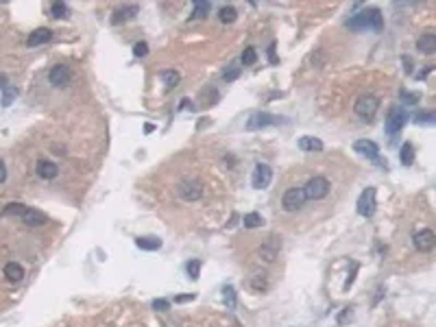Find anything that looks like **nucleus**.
Returning <instances> with one entry per match:
<instances>
[{"label": "nucleus", "mask_w": 436, "mask_h": 327, "mask_svg": "<svg viewBox=\"0 0 436 327\" xmlns=\"http://www.w3.org/2000/svg\"><path fill=\"white\" fill-rule=\"evenodd\" d=\"M347 26L358 29V31L380 33L382 29H384V18H382V11L378 9V7H369V9H362L360 13H355V16L347 22Z\"/></svg>", "instance_id": "1"}, {"label": "nucleus", "mask_w": 436, "mask_h": 327, "mask_svg": "<svg viewBox=\"0 0 436 327\" xmlns=\"http://www.w3.org/2000/svg\"><path fill=\"white\" fill-rule=\"evenodd\" d=\"M3 216H18L24 225L29 227H42L48 222V216L39 209H33V207H26L22 203H9L5 209H3Z\"/></svg>", "instance_id": "2"}, {"label": "nucleus", "mask_w": 436, "mask_h": 327, "mask_svg": "<svg viewBox=\"0 0 436 327\" xmlns=\"http://www.w3.org/2000/svg\"><path fill=\"white\" fill-rule=\"evenodd\" d=\"M329 181L325 179V177H321V175H316V177H312L306 186H303V192H306V199L308 201H321V199H325V196L329 194Z\"/></svg>", "instance_id": "3"}, {"label": "nucleus", "mask_w": 436, "mask_h": 327, "mask_svg": "<svg viewBox=\"0 0 436 327\" xmlns=\"http://www.w3.org/2000/svg\"><path fill=\"white\" fill-rule=\"evenodd\" d=\"M378 109H380V98L375 94H362L358 101L353 103V111L360 118H365V120H371V118L378 114Z\"/></svg>", "instance_id": "4"}, {"label": "nucleus", "mask_w": 436, "mask_h": 327, "mask_svg": "<svg viewBox=\"0 0 436 327\" xmlns=\"http://www.w3.org/2000/svg\"><path fill=\"white\" fill-rule=\"evenodd\" d=\"M306 192H303V188H290L283 192L281 196V205L286 212H297V209L303 207V203H306Z\"/></svg>", "instance_id": "5"}, {"label": "nucleus", "mask_w": 436, "mask_h": 327, "mask_svg": "<svg viewBox=\"0 0 436 327\" xmlns=\"http://www.w3.org/2000/svg\"><path fill=\"white\" fill-rule=\"evenodd\" d=\"M406 122H408L406 109L391 107V111H388V116H386V133L388 135H395L397 131H401V129L406 127Z\"/></svg>", "instance_id": "6"}, {"label": "nucleus", "mask_w": 436, "mask_h": 327, "mask_svg": "<svg viewBox=\"0 0 436 327\" xmlns=\"http://www.w3.org/2000/svg\"><path fill=\"white\" fill-rule=\"evenodd\" d=\"M279 122H283L279 116L266 114V111H255V114L247 120V129H249V131H257V129L273 127V124H279Z\"/></svg>", "instance_id": "7"}, {"label": "nucleus", "mask_w": 436, "mask_h": 327, "mask_svg": "<svg viewBox=\"0 0 436 327\" xmlns=\"http://www.w3.org/2000/svg\"><path fill=\"white\" fill-rule=\"evenodd\" d=\"M72 78V68L65 63H57L52 65V70L48 72V81L52 88H65Z\"/></svg>", "instance_id": "8"}, {"label": "nucleus", "mask_w": 436, "mask_h": 327, "mask_svg": "<svg viewBox=\"0 0 436 327\" xmlns=\"http://www.w3.org/2000/svg\"><path fill=\"white\" fill-rule=\"evenodd\" d=\"M270 181H273V168L268 164H257L253 170V177H251V186L255 190H264L270 186Z\"/></svg>", "instance_id": "9"}, {"label": "nucleus", "mask_w": 436, "mask_h": 327, "mask_svg": "<svg viewBox=\"0 0 436 327\" xmlns=\"http://www.w3.org/2000/svg\"><path fill=\"white\" fill-rule=\"evenodd\" d=\"M355 209H358L360 216L371 218V216L375 214V188H367L365 192L360 194L358 203H355Z\"/></svg>", "instance_id": "10"}, {"label": "nucleus", "mask_w": 436, "mask_h": 327, "mask_svg": "<svg viewBox=\"0 0 436 327\" xmlns=\"http://www.w3.org/2000/svg\"><path fill=\"white\" fill-rule=\"evenodd\" d=\"M177 192H179V196L183 201H199L201 194H203V188L199 181L194 179H183L179 183V188H177Z\"/></svg>", "instance_id": "11"}, {"label": "nucleus", "mask_w": 436, "mask_h": 327, "mask_svg": "<svg viewBox=\"0 0 436 327\" xmlns=\"http://www.w3.org/2000/svg\"><path fill=\"white\" fill-rule=\"evenodd\" d=\"M412 244L414 249H419V251H432V249L436 247V233L432 231V229H421V231H417L412 235Z\"/></svg>", "instance_id": "12"}, {"label": "nucleus", "mask_w": 436, "mask_h": 327, "mask_svg": "<svg viewBox=\"0 0 436 327\" xmlns=\"http://www.w3.org/2000/svg\"><path fill=\"white\" fill-rule=\"evenodd\" d=\"M353 150L355 153H360V155H365V157H369V159H375V161L380 159V146L375 142H371V140L353 142Z\"/></svg>", "instance_id": "13"}, {"label": "nucleus", "mask_w": 436, "mask_h": 327, "mask_svg": "<svg viewBox=\"0 0 436 327\" xmlns=\"http://www.w3.org/2000/svg\"><path fill=\"white\" fill-rule=\"evenodd\" d=\"M137 11H140V7L137 5H124L120 9L114 11V16H111V22L114 24H122V22H129V20H133L137 16Z\"/></svg>", "instance_id": "14"}, {"label": "nucleus", "mask_w": 436, "mask_h": 327, "mask_svg": "<svg viewBox=\"0 0 436 327\" xmlns=\"http://www.w3.org/2000/svg\"><path fill=\"white\" fill-rule=\"evenodd\" d=\"M50 39H52V31L42 26V29H35L29 37H26V46H29V48H35L39 44H48Z\"/></svg>", "instance_id": "15"}, {"label": "nucleus", "mask_w": 436, "mask_h": 327, "mask_svg": "<svg viewBox=\"0 0 436 327\" xmlns=\"http://www.w3.org/2000/svg\"><path fill=\"white\" fill-rule=\"evenodd\" d=\"M279 249H281V242L279 240H277V238H268V242H264L262 249H260V258L264 262H275Z\"/></svg>", "instance_id": "16"}, {"label": "nucleus", "mask_w": 436, "mask_h": 327, "mask_svg": "<svg viewBox=\"0 0 436 327\" xmlns=\"http://www.w3.org/2000/svg\"><path fill=\"white\" fill-rule=\"evenodd\" d=\"M417 48L421 55H434L436 52V33H423L417 39Z\"/></svg>", "instance_id": "17"}, {"label": "nucleus", "mask_w": 436, "mask_h": 327, "mask_svg": "<svg viewBox=\"0 0 436 327\" xmlns=\"http://www.w3.org/2000/svg\"><path fill=\"white\" fill-rule=\"evenodd\" d=\"M0 88H3V107H9V105L18 98V88H13L9 83L7 74H0Z\"/></svg>", "instance_id": "18"}, {"label": "nucleus", "mask_w": 436, "mask_h": 327, "mask_svg": "<svg viewBox=\"0 0 436 327\" xmlns=\"http://www.w3.org/2000/svg\"><path fill=\"white\" fill-rule=\"evenodd\" d=\"M59 175V168L57 164H52L48 159H39L37 161V177H42V179H55V177Z\"/></svg>", "instance_id": "19"}, {"label": "nucleus", "mask_w": 436, "mask_h": 327, "mask_svg": "<svg viewBox=\"0 0 436 327\" xmlns=\"http://www.w3.org/2000/svg\"><path fill=\"white\" fill-rule=\"evenodd\" d=\"M5 277L9 279V281H13V284H18V281H22L24 279V268L18 264V262H7L5 264Z\"/></svg>", "instance_id": "20"}, {"label": "nucleus", "mask_w": 436, "mask_h": 327, "mask_svg": "<svg viewBox=\"0 0 436 327\" xmlns=\"http://www.w3.org/2000/svg\"><path fill=\"white\" fill-rule=\"evenodd\" d=\"M135 247L142 251H157V249H162V240L155 235H142V238H135Z\"/></svg>", "instance_id": "21"}, {"label": "nucleus", "mask_w": 436, "mask_h": 327, "mask_svg": "<svg viewBox=\"0 0 436 327\" xmlns=\"http://www.w3.org/2000/svg\"><path fill=\"white\" fill-rule=\"evenodd\" d=\"M297 146H299L301 150H310V153H314V150H323V142L319 140V137L314 135H303L299 142H297Z\"/></svg>", "instance_id": "22"}, {"label": "nucleus", "mask_w": 436, "mask_h": 327, "mask_svg": "<svg viewBox=\"0 0 436 327\" xmlns=\"http://www.w3.org/2000/svg\"><path fill=\"white\" fill-rule=\"evenodd\" d=\"M399 161L401 166H412L414 164V146L410 142L401 144V150H399Z\"/></svg>", "instance_id": "23"}, {"label": "nucleus", "mask_w": 436, "mask_h": 327, "mask_svg": "<svg viewBox=\"0 0 436 327\" xmlns=\"http://www.w3.org/2000/svg\"><path fill=\"white\" fill-rule=\"evenodd\" d=\"M218 18H221L223 24H234L238 20V11L231 5H225V7H221V11H218Z\"/></svg>", "instance_id": "24"}, {"label": "nucleus", "mask_w": 436, "mask_h": 327, "mask_svg": "<svg viewBox=\"0 0 436 327\" xmlns=\"http://www.w3.org/2000/svg\"><path fill=\"white\" fill-rule=\"evenodd\" d=\"M50 16L55 18V20H65V18L70 16L68 5H65V3H52L50 5Z\"/></svg>", "instance_id": "25"}, {"label": "nucleus", "mask_w": 436, "mask_h": 327, "mask_svg": "<svg viewBox=\"0 0 436 327\" xmlns=\"http://www.w3.org/2000/svg\"><path fill=\"white\" fill-rule=\"evenodd\" d=\"M251 286H253V290H257V292L266 290V288H268L266 273H253V275H251Z\"/></svg>", "instance_id": "26"}, {"label": "nucleus", "mask_w": 436, "mask_h": 327, "mask_svg": "<svg viewBox=\"0 0 436 327\" xmlns=\"http://www.w3.org/2000/svg\"><path fill=\"white\" fill-rule=\"evenodd\" d=\"M209 9H212V5H209V3H194V9H192V16H190V20H203V18H207Z\"/></svg>", "instance_id": "27"}, {"label": "nucleus", "mask_w": 436, "mask_h": 327, "mask_svg": "<svg viewBox=\"0 0 436 327\" xmlns=\"http://www.w3.org/2000/svg\"><path fill=\"white\" fill-rule=\"evenodd\" d=\"M242 222H244V227H247V229H255V227H262L264 225V218L257 212H251V214H244Z\"/></svg>", "instance_id": "28"}, {"label": "nucleus", "mask_w": 436, "mask_h": 327, "mask_svg": "<svg viewBox=\"0 0 436 327\" xmlns=\"http://www.w3.org/2000/svg\"><path fill=\"white\" fill-rule=\"evenodd\" d=\"M162 78H164V83H166L168 90H173V88L179 85V72H175V70H164L162 72Z\"/></svg>", "instance_id": "29"}, {"label": "nucleus", "mask_w": 436, "mask_h": 327, "mask_svg": "<svg viewBox=\"0 0 436 327\" xmlns=\"http://www.w3.org/2000/svg\"><path fill=\"white\" fill-rule=\"evenodd\" d=\"M223 301H225V305H227L229 310H234V307H236V290H234V286H225Z\"/></svg>", "instance_id": "30"}, {"label": "nucleus", "mask_w": 436, "mask_h": 327, "mask_svg": "<svg viewBox=\"0 0 436 327\" xmlns=\"http://www.w3.org/2000/svg\"><path fill=\"white\" fill-rule=\"evenodd\" d=\"M186 271L190 275V279H199V273H201V262L199 260H190L186 264Z\"/></svg>", "instance_id": "31"}, {"label": "nucleus", "mask_w": 436, "mask_h": 327, "mask_svg": "<svg viewBox=\"0 0 436 327\" xmlns=\"http://www.w3.org/2000/svg\"><path fill=\"white\" fill-rule=\"evenodd\" d=\"M240 61H242V65H253V63L257 61V52H255V48H244L242 57H240Z\"/></svg>", "instance_id": "32"}, {"label": "nucleus", "mask_w": 436, "mask_h": 327, "mask_svg": "<svg viewBox=\"0 0 436 327\" xmlns=\"http://www.w3.org/2000/svg\"><path fill=\"white\" fill-rule=\"evenodd\" d=\"M149 52V44L147 42H137L135 46H133V55L135 57H144Z\"/></svg>", "instance_id": "33"}, {"label": "nucleus", "mask_w": 436, "mask_h": 327, "mask_svg": "<svg viewBox=\"0 0 436 327\" xmlns=\"http://www.w3.org/2000/svg\"><path fill=\"white\" fill-rule=\"evenodd\" d=\"M153 307L157 312H166V310H170V301H166V299H155L153 301Z\"/></svg>", "instance_id": "34"}, {"label": "nucleus", "mask_w": 436, "mask_h": 327, "mask_svg": "<svg viewBox=\"0 0 436 327\" xmlns=\"http://www.w3.org/2000/svg\"><path fill=\"white\" fill-rule=\"evenodd\" d=\"M238 76H240V68H238V65H234V68L227 70V72L223 74V78H225L227 83H229V81H234V78H238Z\"/></svg>", "instance_id": "35"}, {"label": "nucleus", "mask_w": 436, "mask_h": 327, "mask_svg": "<svg viewBox=\"0 0 436 327\" xmlns=\"http://www.w3.org/2000/svg\"><path fill=\"white\" fill-rule=\"evenodd\" d=\"M401 98H408L406 103H417L419 101V94H410V92L404 90V92H401Z\"/></svg>", "instance_id": "36"}, {"label": "nucleus", "mask_w": 436, "mask_h": 327, "mask_svg": "<svg viewBox=\"0 0 436 327\" xmlns=\"http://www.w3.org/2000/svg\"><path fill=\"white\" fill-rule=\"evenodd\" d=\"M186 301H194V294H179V297H175V303H186Z\"/></svg>", "instance_id": "37"}, {"label": "nucleus", "mask_w": 436, "mask_h": 327, "mask_svg": "<svg viewBox=\"0 0 436 327\" xmlns=\"http://www.w3.org/2000/svg\"><path fill=\"white\" fill-rule=\"evenodd\" d=\"M268 59H270V63H277V57H275V44H270V46H268Z\"/></svg>", "instance_id": "38"}]
</instances>
